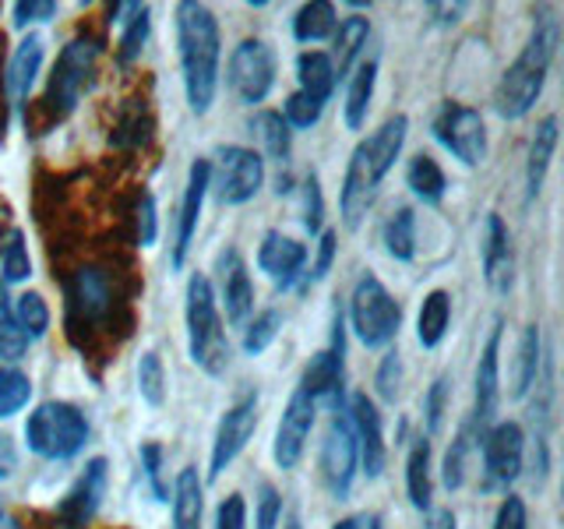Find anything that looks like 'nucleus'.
Segmentation results:
<instances>
[{"instance_id": "obj_1", "label": "nucleus", "mask_w": 564, "mask_h": 529, "mask_svg": "<svg viewBox=\"0 0 564 529\" xmlns=\"http://www.w3.org/2000/svg\"><path fill=\"white\" fill-rule=\"evenodd\" d=\"M176 50H181L184 96L194 117H205L219 93V18L212 8L184 0L176 8Z\"/></svg>"}, {"instance_id": "obj_2", "label": "nucleus", "mask_w": 564, "mask_h": 529, "mask_svg": "<svg viewBox=\"0 0 564 529\" xmlns=\"http://www.w3.org/2000/svg\"><path fill=\"white\" fill-rule=\"evenodd\" d=\"M405 134H410V120L395 114L384 123H378V128L352 149L349 163H346L343 194H339V212L349 229H360V223L367 219L378 187L384 184L388 170L395 166V159L405 145Z\"/></svg>"}, {"instance_id": "obj_3", "label": "nucleus", "mask_w": 564, "mask_h": 529, "mask_svg": "<svg viewBox=\"0 0 564 529\" xmlns=\"http://www.w3.org/2000/svg\"><path fill=\"white\" fill-rule=\"evenodd\" d=\"M554 50H557V25H554V18H543V22L529 32L519 57L505 67L498 88H494V110H498V117L522 120L533 110L546 85V75H551Z\"/></svg>"}, {"instance_id": "obj_4", "label": "nucleus", "mask_w": 564, "mask_h": 529, "mask_svg": "<svg viewBox=\"0 0 564 529\" xmlns=\"http://www.w3.org/2000/svg\"><path fill=\"white\" fill-rule=\"evenodd\" d=\"M184 325H187V353L205 375L219 378L229 364V346H226V328L223 314L216 304V290H212L208 276L194 272L187 279L184 293Z\"/></svg>"}, {"instance_id": "obj_5", "label": "nucleus", "mask_w": 564, "mask_h": 529, "mask_svg": "<svg viewBox=\"0 0 564 529\" xmlns=\"http://www.w3.org/2000/svg\"><path fill=\"white\" fill-rule=\"evenodd\" d=\"M25 445L46 463H67L88 445V417L75 402H43L25 420Z\"/></svg>"}, {"instance_id": "obj_6", "label": "nucleus", "mask_w": 564, "mask_h": 529, "mask_svg": "<svg viewBox=\"0 0 564 529\" xmlns=\"http://www.w3.org/2000/svg\"><path fill=\"white\" fill-rule=\"evenodd\" d=\"M349 325L367 349H384L402 328V307L375 272H364L349 296Z\"/></svg>"}, {"instance_id": "obj_7", "label": "nucleus", "mask_w": 564, "mask_h": 529, "mask_svg": "<svg viewBox=\"0 0 564 529\" xmlns=\"http://www.w3.org/2000/svg\"><path fill=\"white\" fill-rule=\"evenodd\" d=\"M99 53L102 46L93 35H75L70 43H64L57 64H53L50 88H46V102L57 114H70L88 88H93L96 71H99Z\"/></svg>"}, {"instance_id": "obj_8", "label": "nucleus", "mask_w": 564, "mask_h": 529, "mask_svg": "<svg viewBox=\"0 0 564 529\" xmlns=\"http://www.w3.org/2000/svg\"><path fill=\"white\" fill-rule=\"evenodd\" d=\"M431 134L437 138V145H445L463 166H480L487 159V123L466 102H455V99L441 102L431 120Z\"/></svg>"}, {"instance_id": "obj_9", "label": "nucleus", "mask_w": 564, "mask_h": 529, "mask_svg": "<svg viewBox=\"0 0 564 529\" xmlns=\"http://www.w3.org/2000/svg\"><path fill=\"white\" fill-rule=\"evenodd\" d=\"M226 78L234 96L247 106H258L269 99L275 88V53L264 40H240L229 53Z\"/></svg>"}, {"instance_id": "obj_10", "label": "nucleus", "mask_w": 564, "mask_h": 529, "mask_svg": "<svg viewBox=\"0 0 564 529\" xmlns=\"http://www.w3.org/2000/svg\"><path fill=\"white\" fill-rule=\"evenodd\" d=\"M264 184V159L254 149L226 145L219 149L216 166H212L208 187H216V198L223 205H247Z\"/></svg>"}, {"instance_id": "obj_11", "label": "nucleus", "mask_w": 564, "mask_h": 529, "mask_svg": "<svg viewBox=\"0 0 564 529\" xmlns=\"http://www.w3.org/2000/svg\"><path fill=\"white\" fill-rule=\"evenodd\" d=\"M484 452V490H505L519 481L525 463V434L519 423H490L480 445Z\"/></svg>"}, {"instance_id": "obj_12", "label": "nucleus", "mask_w": 564, "mask_h": 529, "mask_svg": "<svg viewBox=\"0 0 564 529\" xmlns=\"http://www.w3.org/2000/svg\"><path fill=\"white\" fill-rule=\"evenodd\" d=\"M258 431V399L243 396L223 413L216 441H212V455H208V481H219V476L237 463V455L247 449V441Z\"/></svg>"}, {"instance_id": "obj_13", "label": "nucleus", "mask_w": 564, "mask_h": 529, "mask_svg": "<svg viewBox=\"0 0 564 529\" xmlns=\"http://www.w3.org/2000/svg\"><path fill=\"white\" fill-rule=\"evenodd\" d=\"M501 335L505 325L498 322L490 328L480 360H476V381H473V413H469V428L476 431V438H484V431L494 423V413H498L501 402Z\"/></svg>"}, {"instance_id": "obj_14", "label": "nucleus", "mask_w": 564, "mask_h": 529, "mask_svg": "<svg viewBox=\"0 0 564 529\" xmlns=\"http://www.w3.org/2000/svg\"><path fill=\"white\" fill-rule=\"evenodd\" d=\"M360 466V455H357V438H352L349 428V417H332L325 441H322V481L328 487L332 498L346 501L349 498V487H352V476H357Z\"/></svg>"}, {"instance_id": "obj_15", "label": "nucleus", "mask_w": 564, "mask_h": 529, "mask_svg": "<svg viewBox=\"0 0 564 529\" xmlns=\"http://www.w3.org/2000/svg\"><path fill=\"white\" fill-rule=\"evenodd\" d=\"M314 413H317V402L307 392L293 388L286 410H282L275 441H272V458H275L279 469H296L300 466V458H304V449H307V441H311Z\"/></svg>"}, {"instance_id": "obj_16", "label": "nucleus", "mask_w": 564, "mask_h": 529, "mask_svg": "<svg viewBox=\"0 0 564 529\" xmlns=\"http://www.w3.org/2000/svg\"><path fill=\"white\" fill-rule=\"evenodd\" d=\"M208 181H212V163H208V159H194L191 173H187L184 198H181V216H176V234H173V258H170L173 272L184 269L187 251H191V244H194V234H198Z\"/></svg>"}, {"instance_id": "obj_17", "label": "nucleus", "mask_w": 564, "mask_h": 529, "mask_svg": "<svg viewBox=\"0 0 564 529\" xmlns=\"http://www.w3.org/2000/svg\"><path fill=\"white\" fill-rule=\"evenodd\" d=\"M300 392H307L314 402L325 399V402H339L343 399V317H335V328H332V346L314 353L307 360L304 375H300Z\"/></svg>"}, {"instance_id": "obj_18", "label": "nucleus", "mask_w": 564, "mask_h": 529, "mask_svg": "<svg viewBox=\"0 0 564 529\" xmlns=\"http://www.w3.org/2000/svg\"><path fill=\"white\" fill-rule=\"evenodd\" d=\"M349 428H352V438H357V455H360V466L364 473L375 481V476L384 473V431H381V413L375 399L367 392H357L349 402Z\"/></svg>"}, {"instance_id": "obj_19", "label": "nucleus", "mask_w": 564, "mask_h": 529, "mask_svg": "<svg viewBox=\"0 0 564 529\" xmlns=\"http://www.w3.org/2000/svg\"><path fill=\"white\" fill-rule=\"evenodd\" d=\"M106 484H110V463L106 458H93L82 476L70 487V494L61 501V526L64 529H82L93 522V516L99 511L102 498H106Z\"/></svg>"}, {"instance_id": "obj_20", "label": "nucleus", "mask_w": 564, "mask_h": 529, "mask_svg": "<svg viewBox=\"0 0 564 529\" xmlns=\"http://www.w3.org/2000/svg\"><path fill=\"white\" fill-rule=\"evenodd\" d=\"M307 264V247L304 240H296L290 234H279V229H269L258 247V269L275 282V290H290L300 279Z\"/></svg>"}, {"instance_id": "obj_21", "label": "nucleus", "mask_w": 564, "mask_h": 529, "mask_svg": "<svg viewBox=\"0 0 564 529\" xmlns=\"http://www.w3.org/2000/svg\"><path fill=\"white\" fill-rule=\"evenodd\" d=\"M219 279H223V307L229 325H247V317L254 314V287L251 272H247L243 258L229 247L219 255Z\"/></svg>"}, {"instance_id": "obj_22", "label": "nucleus", "mask_w": 564, "mask_h": 529, "mask_svg": "<svg viewBox=\"0 0 564 529\" xmlns=\"http://www.w3.org/2000/svg\"><path fill=\"white\" fill-rule=\"evenodd\" d=\"M484 279L494 293H508L516 282V258H511V237L508 223L490 212L487 216V234H484Z\"/></svg>"}, {"instance_id": "obj_23", "label": "nucleus", "mask_w": 564, "mask_h": 529, "mask_svg": "<svg viewBox=\"0 0 564 529\" xmlns=\"http://www.w3.org/2000/svg\"><path fill=\"white\" fill-rule=\"evenodd\" d=\"M113 287L110 276L99 264H85L78 269L75 282H70V317H85V322H99L110 311Z\"/></svg>"}, {"instance_id": "obj_24", "label": "nucleus", "mask_w": 564, "mask_h": 529, "mask_svg": "<svg viewBox=\"0 0 564 529\" xmlns=\"http://www.w3.org/2000/svg\"><path fill=\"white\" fill-rule=\"evenodd\" d=\"M46 61V43L40 32H25L22 43L14 46L11 64H8V96L14 102H25L35 78H40V67Z\"/></svg>"}, {"instance_id": "obj_25", "label": "nucleus", "mask_w": 564, "mask_h": 529, "mask_svg": "<svg viewBox=\"0 0 564 529\" xmlns=\"http://www.w3.org/2000/svg\"><path fill=\"white\" fill-rule=\"evenodd\" d=\"M557 152V117H543L533 131V141H529V155H525V202H536L546 170L554 163Z\"/></svg>"}, {"instance_id": "obj_26", "label": "nucleus", "mask_w": 564, "mask_h": 529, "mask_svg": "<svg viewBox=\"0 0 564 529\" xmlns=\"http://www.w3.org/2000/svg\"><path fill=\"white\" fill-rule=\"evenodd\" d=\"M543 367V332L536 322H529L522 328V339L516 349V364H511V381H508V396L511 399H525L529 388L536 385Z\"/></svg>"}, {"instance_id": "obj_27", "label": "nucleus", "mask_w": 564, "mask_h": 529, "mask_svg": "<svg viewBox=\"0 0 564 529\" xmlns=\"http://www.w3.org/2000/svg\"><path fill=\"white\" fill-rule=\"evenodd\" d=\"M452 328V293L448 290H431L420 300V314H416V339L423 349H437L445 343V335Z\"/></svg>"}, {"instance_id": "obj_28", "label": "nucleus", "mask_w": 564, "mask_h": 529, "mask_svg": "<svg viewBox=\"0 0 564 529\" xmlns=\"http://www.w3.org/2000/svg\"><path fill=\"white\" fill-rule=\"evenodd\" d=\"M367 35H370V22L364 14H349L346 22L335 25V50H332V71H335V85L346 82L349 78V71L352 64H357L360 57V50L367 43Z\"/></svg>"}, {"instance_id": "obj_29", "label": "nucleus", "mask_w": 564, "mask_h": 529, "mask_svg": "<svg viewBox=\"0 0 564 529\" xmlns=\"http://www.w3.org/2000/svg\"><path fill=\"white\" fill-rule=\"evenodd\" d=\"M202 476L194 466H184L173 481V529H202Z\"/></svg>"}, {"instance_id": "obj_30", "label": "nucleus", "mask_w": 564, "mask_h": 529, "mask_svg": "<svg viewBox=\"0 0 564 529\" xmlns=\"http://www.w3.org/2000/svg\"><path fill=\"white\" fill-rule=\"evenodd\" d=\"M405 494L416 511H431L434 487H431V441L416 438L410 455H405Z\"/></svg>"}, {"instance_id": "obj_31", "label": "nucleus", "mask_w": 564, "mask_h": 529, "mask_svg": "<svg viewBox=\"0 0 564 529\" xmlns=\"http://www.w3.org/2000/svg\"><path fill=\"white\" fill-rule=\"evenodd\" d=\"M113 22H123V32H120V43H117V53H120V64L128 67L141 57V50L149 43V29H152V11L141 8V4H120L113 11Z\"/></svg>"}, {"instance_id": "obj_32", "label": "nucleus", "mask_w": 564, "mask_h": 529, "mask_svg": "<svg viewBox=\"0 0 564 529\" xmlns=\"http://www.w3.org/2000/svg\"><path fill=\"white\" fill-rule=\"evenodd\" d=\"M296 82H300V93H307L317 102H328L335 93V71L328 53L322 50H304L296 57Z\"/></svg>"}, {"instance_id": "obj_33", "label": "nucleus", "mask_w": 564, "mask_h": 529, "mask_svg": "<svg viewBox=\"0 0 564 529\" xmlns=\"http://www.w3.org/2000/svg\"><path fill=\"white\" fill-rule=\"evenodd\" d=\"M405 184H410V191L416 194L420 202L441 205V198H445V191H448V176H445V170L437 166L434 155L416 152L410 159V166H405Z\"/></svg>"}, {"instance_id": "obj_34", "label": "nucleus", "mask_w": 564, "mask_h": 529, "mask_svg": "<svg viewBox=\"0 0 564 529\" xmlns=\"http://www.w3.org/2000/svg\"><path fill=\"white\" fill-rule=\"evenodd\" d=\"M375 85H378V61H364L357 67V75L349 78V88H346V110H343V117H346L349 131L364 128L370 99H375Z\"/></svg>"}, {"instance_id": "obj_35", "label": "nucleus", "mask_w": 564, "mask_h": 529, "mask_svg": "<svg viewBox=\"0 0 564 529\" xmlns=\"http://www.w3.org/2000/svg\"><path fill=\"white\" fill-rule=\"evenodd\" d=\"M381 244H384V251L402 264H410L416 258V212L410 205H402L388 216Z\"/></svg>"}, {"instance_id": "obj_36", "label": "nucleus", "mask_w": 564, "mask_h": 529, "mask_svg": "<svg viewBox=\"0 0 564 529\" xmlns=\"http://www.w3.org/2000/svg\"><path fill=\"white\" fill-rule=\"evenodd\" d=\"M335 25H339V14H335V4H328V0H311L293 14V35L300 43H322L335 35Z\"/></svg>"}, {"instance_id": "obj_37", "label": "nucleus", "mask_w": 564, "mask_h": 529, "mask_svg": "<svg viewBox=\"0 0 564 529\" xmlns=\"http://www.w3.org/2000/svg\"><path fill=\"white\" fill-rule=\"evenodd\" d=\"M480 445V438H476V431L469 428V423H463L458 428V434L452 438V445L445 452V466H441V481H445L448 490H458L466 484V466H469V452Z\"/></svg>"}, {"instance_id": "obj_38", "label": "nucleus", "mask_w": 564, "mask_h": 529, "mask_svg": "<svg viewBox=\"0 0 564 529\" xmlns=\"http://www.w3.org/2000/svg\"><path fill=\"white\" fill-rule=\"evenodd\" d=\"M251 131L261 141V149L269 152L275 163H286V159H290V128H286V120H282V114L261 110L251 120Z\"/></svg>"}, {"instance_id": "obj_39", "label": "nucleus", "mask_w": 564, "mask_h": 529, "mask_svg": "<svg viewBox=\"0 0 564 529\" xmlns=\"http://www.w3.org/2000/svg\"><path fill=\"white\" fill-rule=\"evenodd\" d=\"M11 307H14V322H18V328H22V335L29 343L43 339V335L50 332V304L43 300V293L25 290Z\"/></svg>"}, {"instance_id": "obj_40", "label": "nucleus", "mask_w": 564, "mask_h": 529, "mask_svg": "<svg viewBox=\"0 0 564 529\" xmlns=\"http://www.w3.org/2000/svg\"><path fill=\"white\" fill-rule=\"evenodd\" d=\"M32 402V381L25 370L0 367V423L18 417Z\"/></svg>"}, {"instance_id": "obj_41", "label": "nucleus", "mask_w": 564, "mask_h": 529, "mask_svg": "<svg viewBox=\"0 0 564 529\" xmlns=\"http://www.w3.org/2000/svg\"><path fill=\"white\" fill-rule=\"evenodd\" d=\"M279 332H282V311H275V307L261 311L254 317H247V325H243V353H247V357H261V353L275 343Z\"/></svg>"}, {"instance_id": "obj_42", "label": "nucleus", "mask_w": 564, "mask_h": 529, "mask_svg": "<svg viewBox=\"0 0 564 529\" xmlns=\"http://www.w3.org/2000/svg\"><path fill=\"white\" fill-rule=\"evenodd\" d=\"M138 392L152 410L166 402V370H163V357L155 349H145L138 360Z\"/></svg>"}, {"instance_id": "obj_43", "label": "nucleus", "mask_w": 564, "mask_h": 529, "mask_svg": "<svg viewBox=\"0 0 564 529\" xmlns=\"http://www.w3.org/2000/svg\"><path fill=\"white\" fill-rule=\"evenodd\" d=\"M29 339L22 335L14 322V307H11V296L8 287H0V360H22L29 353Z\"/></svg>"}, {"instance_id": "obj_44", "label": "nucleus", "mask_w": 564, "mask_h": 529, "mask_svg": "<svg viewBox=\"0 0 564 529\" xmlns=\"http://www.w3.org/2000/svg\"><path fill=\"white\" fill-rule=\"evenodd\" d=\"M0 276H4V282H25L32 276V258L22 229H11L8 244L0 247Z\"/></svg>"}, {"instance_id": "obj_45", "label": "nucleus", "mask_w": 564, "mask_h": 529, "mask_svg": "<svg viewBox=\"0 0 564 529\" xmlns=\"http://www.w3.org/2000/svg\"><path fill=\"white\" fill-rule=\"evenodd\" d=\"M322 114H325V102H317V99H311L307 93H293V96H286V106H282V120H286V128L293 131H307V128H314L317 120H322Z\"/></svg>"}, {"instance_id": "obj_46", "label": "nucleus", "mask_w": 564, "mask_h": 529, "mask_svg": "<svg viewBox=\"0 0 564 529\" xmlns=\"http://www.w3.org/2000/svg\"><path fill=\"white\" fill-rule=\"evenodd\" d=\"M448 396H452L448 378H437V381L427 388V399H423V423H427V431H431V434H437V431H441V423H445Z\"/></svg>"}, {"instance_id": "obj_47", "label": "nucleus", "mask_w": 564, "mask_h": 529, "mask_svg": "<svg viewBox=\"0 0 564 529\" xmlns=\"http://www.w3.org/2000/svg\"><path fill=\"white\" fill-rule=\"evenodd\" d=\"M141 469H145V476H149V487L155 494V501H170V487L163 481V445H155V441L141 445Z\"/></svg>"}, {"instance_id": "obj_48", "label": "nucleus", "mask_w": 564, "mask_h": 529, "mask_svg": "<svg viewBox=\"0 0 564 529\" xmlns=\"http://www.w3.org/2000/svg\"><path fill=\"white\" fill-rule=\"evenodd\" d=\"M282 522V494L272 484H261L258 508H254V529H279Z\"/></svg>"}, {"instance_id": "obj_49", "label": "nucleus", "mask_w": 564, "mask_h": 529, "mask_svg": "<svg viewBox=\"0 0 564 529\" xmlns=\"http://www.w3.org/2000/svg\"><path fill=\"white\" fill-rule=\"evenodd\" d=\"M399 370H402V357H399V349H388L384 357H381V364H378V396L381 399H388V402H395V396H399Z\"/></svg>"}, {"instance_id": "obj_50", "label": "nucleus", "mask_w": 564, "mask_h": 529, "mask_svg": "<svg viewBox=\"0 0 564 529\" xmlns=\"http://www.w3.org/2000/svg\"><path fill=\"white\" fill-rule=\"evenodd\" d=\"M322 223H325V205H322V181L311 173L304 181V226L311 234H322Z\"/></svg>"}, {"instance_id": "obj_51", "label": "nucleus", "mask_w": 564, "mask_h": 529, "mask_svg": "<svg viewBox=\"0 0 564 529\" xmlns=\"http://www.w3.org/2000/svg\"><path fill=\"white\" fill-rule=\"evenodd\" d=\"M50 18H57V4H53V0H22V4H14L18 29H32L40 22H50Z\"/></svg>"}, {"instance_id": "obj_52", "label": "nucleus", "mask_w": 564, "mask_h": 529, "mask_svg": "<svg viewBox=\"0 0 564 529\" xmlns=\"http://www.w3.org/2000/svg\"><path fill=\"white\" fill-rule=\"evenodd\" d=\"M494 529H529V511L519 494H505L498 516H494Z\"/></svg>"}, {"instance_id": "obj_53", "label": "nucleus", "mask_w": 564, "mask_h": 529, "mask_svg": "<svg viewBox=\"0 0 564 529\" xmlns=\"http://www.w3.org/2000/svg\"><path fill=\"white\" fill-rule=\"evenodd\" d=\"M159 237V219H155V198L145 191L138 198V244L141 247H152Z\"/></svg>"}, {"instance_id": "obj_54", "label": "nucleus", "mask_w": 564, "mask_h": 529, "mask_svg": "<svg viewBox=\"0 0 564 529\" xmlns=\"http://www.w3.org/2000/svg\"><path fill=\"white\" fill-rule=\"evenodd\" d=\"M216 529H247V501H243V494H229V498L219 501Z\"/></svg>"}, {"instance_id": "obj_55", "label": "nucleus", "mask_w": 564, "mask_h": 529, "mask_svg": "<svg viewBox=\"0 0 564 529\" xmlns=\"http://www.w3.org/2000/svg\"><path fill=\"white\" fill-rule=\"evenodd\" d=\"M335 244H339V237H335V229H322V244H317V261H314V269L307 272V279H322L328 269H332V261H335Z\"/></svg>"}, {"instance_id": "obj_56", "label": "nucleus", "mask_w": 564, "mask_h": 529, "mask_svg": "<svg viewBox=\"0 0 564 529\" xmlns=\"http://www.w3.org/2000/svg\"><path fill=\"white\" fill-rule=\"evenodd\" d=\"M18 469V449L8 431H0V481H8V476Z\"/></svg>"}, {"instance_id": "obj_57", "label": "nucleus", "mask_w": 564, "mask_h": 529, "mask_svg": "<svg viewBox=\"0 0 564 529\" xmlns=\"http://www.w3.org/2000/svg\"><path fill=\"white\" fill-rule=\"evenodd\" d=\"M427 529H458V519L452 508H431L427 516Z\"/></svg>"}, {"instance_id": "obj_58", "label": "nucleus", "mask_w": 564, "mask_h": 529, "mask_svg": "<svg viewBox=\"0 0 564 529\" xmlns=\"http://www.w3.org/2000/svg\"><path fill=\"white\" fill-rule=\"evenodd\" d=\"M332 529H381V522L375 516H346L339 519Z\"/></svg>"}, {"instance_id": "obj_59", "label": "nucleus", "mask_w": 564, "mask_h": 529, "mask_svg": "<svg viewBox=\"0 0 564 529\" xmlns=\"http://www.w3.org/2000/svg\"><path fill=\"white\" fill-rule=\"evenodd\" d=\"M286 529H304V526H300V519H290V522H286Z\"/></svg>"}]
</instances>
